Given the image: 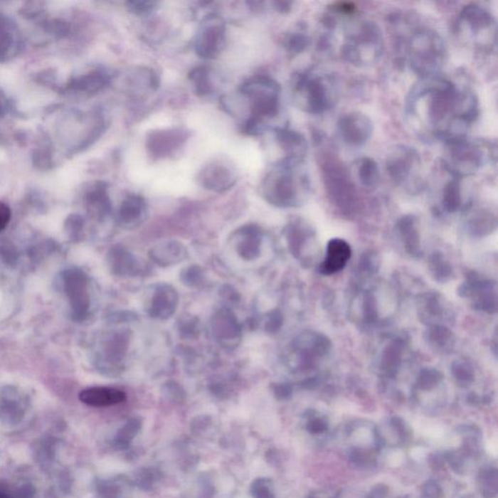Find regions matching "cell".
<instances>
[{
	"mask_svg": "<svg viewBox=\"0 0 498 498\" xmlns=\"http://www.w3.org/2000/svg\"><path fill=\"white\" fill-rule=\"evenodd\" d=\"M340 47L341 57L356 68H370L380 62L385 53V38L377 23L367 18L346 21Z\"/></svg>",
	"mask_w": 498,
	"mask_h": 498,
	"instance_id": "obj_4",
	"label": "cell"
},
{
	"mask_svg": "<svg viewBox=\"0 0 498 498\" xmlns=\"http://www.w3.org/2000/svg\"><path fill=\"white\" fill-rule=\"evenodd\" d=\"M250 494L253 498H275L271 479L261 477L253 481Z\"/></svg>",
	"mask_w": 498,
	"mask_h": 498,
	"instance_id": "obj_45",
	"label": "cell"
},
{
	"mask_svg": "<svg viewBox=\"0 0 498 498\" xmlns=\"http://www.w3.org/2000/svg\"><path fill=\"white\" fill-rule=\"evenodd\" d=\"M274 4L275 9L280 13L290 12L291 10V6H292V4H291V2L277 1L275 2Z\"/></svg>",
	"mask_w": 498,
	"mask_h": 498,
	"instance_id": "obj_55",
	"label": "cell"
},
{
	"mask_svg": "<svg viewBox=\"0 0 498 498\" xmlns=\"http://www.w3.org/2000/svg\"><path fill=\"white\" fill-rule=\"evenodd\" d=\"M286 238H287L291 253L296 257H299L302 254L304 245L312 238V228L304 220H293L286 228Z\"/></svg>",
	"mask_w": 498,
	"mask_h": 498,
	"instance_id": "obj_31",
	"label": "cell"
},
{
	"mask_svg": "<svg viewBox=\"0 0 498 498\" xmlns=\"http://www.w3.org/2000/svg\"><path fill=\"white\" fill-rule=\"evenodd\" d=\"M460 295L473 298L474 307L487 312H495L497 308V290L492 280H482L472 275L460 287Z\"/></svg>",
	"mask_w": 498,
	"mask_h": 498,
	"instance_id": "obj_15",
	"label": "cell"
},
{
	"mask_svg": "<svg viewBox=\"0 0 498 498\" xmlns=\"http://www.w3.org/2000/svg\"><path fill=\"white\" fill-rule=\"evenodd\" d=\"M240 92L248 97L250 110V116L243 124V131L250 136L260 134L265 129L266 121L279 115L280 84L269 76H254L243 84Z\"/></svg>",
	"mask_w": 498,
	"mask_h": 498,
	"instance_id": "obj_5",
	"label": "cell"
},
{
	"mask_svg": "<svg viewBox=\"0 0 498 498\" xmlns=\"http://www.w3.org/2000/svg\"><path fill=\"white\" fill-rule=\"evenodd\" d=\"M397 41L405 60L420 79L438 75L446 65L447 45L443 37L433 28H414L409 34H405V37H398Z\"/></svg>",
	"mask_w": 498,
	"mask_h": 498,
	"instance_id": "obj_3",
	"label": "cell"
},
{
	"mask_svg": "<svg viewBox=\"0 0 498 498\" xmlns=\"http://www.w3.org/2000/svg\"><path fill=\"white\" fill-rule=\"evenodd\" d=\"M429 271L434 279L439 282H446L451 279L452 269L449 261L446 260L443 253H434L429 259Z\"/></svg>",
	"mask_w": 498,
	"mask_h": 498,
	"instance_id": "obj_40",
	"label": "cell"
},
{
	"mask_svg": "<svg viewBox=\"0 0 498 498\" xmlns=\"http://www.w3.org/2000/svg\"><path fill=\"white\" fill-rule=\"evenodd\" d=\"M184 139V132L168 131L153 134L150 139H148V142H149L151 153L161 157L176 149Z\"/></svg>",
	"mask_w": 498,
	"mask_h": 498,
	"instance_id": "obj_30",
	"label": "cell"
},
{
	"mask_svg": "<svg viewBox=\"0 0 498 498\" xmlns=\"http://www.w3.org/2000/svg\"><path fill=\"white\" fill-rule=\"evenodd\" d=\"M11 219V211L4 203H0V232L4 231Z\"/></svg>",
	"mask_w": 498,
	"mask_h": 498,
	"instance_id": "obj_53",
	"label": "cell"
},
{
	"mask_svg": "<svg viewBox=\"0 0 498 498\" xmlns=\"http://www.w3.org/2000/svg\"><path fill=\"white\" fill-rule=\"evenodd\" d=\"M272 391H274L275 397L280 400H285L290 398L291 394H292V388L290 385H286V383H277L272 386Z\"/></svg>",
	"mask_w": 498,
	"mask_h": 498,
	"instance_id": "obj_52",
	"label": "cell"
},
{
	"mask_svg": "<svg viewBox=\"0 0 498 498\" xmlns=\"http://www.w3.org/2000/svg\"><path fill=\"white\" fill-rule=\"evenodd\" d=\"M495 148L489 143L463 139L446 143L443 156L445 169L452 176L465 179L475 176L492 159H495Z\"/></svg>",
	"mask_w": 498,
	"mask_h": 498,
	"instance_id": "obj_8",
	"label": "cell"
},
{
	"mask_svg": "<svg viewBox=\"0 0 498 498\" xmlns=\"http://www.w3.org/2000/svg\"><path fill=\"white\" fill-rule=\"evenodd\" d=\"M294 100L304 112L319 115L329 111L337 100L335 81L317 70L297 73L292 79Z\"/></svg>",
	"mask_w": 498,
	"mask_h": 498,
	"instance_id": "obj_7",
	"label": "cell"
},
{
	"mask_svg": "<svg viewBox=\"0 0 498 498\" xmlns=\"http://www.w3.org/2000/svg\"><path fill=\"white\" fill-rule=\"evenodd\" d=\"M458 38L481 54H489L497 45V23L494 14L483 5L462 8L455 22Z\"/></svg>",
	"mask_w": 498,
	"mask_h": 498,
	"instance_id": "obj_6",
	"label": "cell"
},
{
	"mask_svg": "<svg viewBox=\"0 0 498 498\" xmlns=\"http://www.w3.org/2000/svg\"><path fill=\"white\" fill-rule=\"evenodd\" d=\"M356 176L365 188H374L380 184L381 171L377 161L370 157H363L356 164Z\"/></svg>",
	"mask_w": 498,
	"mask_h": 498,
	"instance_id": "obj_35",
	"label": "cell"
},
{
	"mask_svg": "<svg viewBox=\"0 0 498 498\" xmlns=\"http://www.w3.org/2000/svg\"><path fill=\"white\" fill-rule=\"evenodd\" d=\"M163 478V474L156 467H142L134 473L132 483L142 491H151Z\"/></svg>",
	"mask_w": 498,
	"mask_h": 498,
	"instance_id": "obj_39",
	"label": "cell"
},
{
	"mask_svg": "<svg viewBox=\"0 0 498 498\" xmlns=\"http://www.w3.org/2000/svg\"><path fill=\"white\" fill-rule=\"evenodd\" d=\"M164 394L166 398H169L172 402H182L185 399V392L184 388L174 383V381H169L163 388Z\"/></svg>",
	"mask_w": 498,
	"mask_h": 498,
	"instance_id": "obj_49",
	"label": "cell"
},
{
	"mask_svg": "<svg viewBox=\"0 0 498 498\" xmlns=\"http://www.w3.org/2000/svg\"><path fill=\"white\" fill-rule=\"evenodd\" d=\"M79 399L87 406L105 408L114 406L126 401L127 396L118 388L107 386H92L79 393Z\"/></svg>",
	"mask_w": 498,
	"mask_h": 498,
	"instance_id": "obj_24",
	"label": "cell"
},
{
	"mask_svg": "<svg viewBox=\"0 0 498 498\" xmlns=\"http://www.w3.org/2000/svg\"><path fill=\"white\" fill-rule=\"evenodd\" d=\"M282 323L283 317L282 312L279 309H275V311L267 314L265 329H266L267 333H277L282 328Z\"/></svg>",
	"mask_w": 498,
	"mask_h": 498,
	"instance_id": "obj_50",
	"label": "cell"
},
{
	"mask_svg": "<svg viewBox=\"0 0 498 498\" xmlns=\"http://www.w3.org/2000/svg\"><path fill=\"white\" fill-rule=\"evenodd\" d=\"M198 182L206 189L222 193L231 189L237 182V171L229 163L214 161L198 174Z\"/></svg>",
	"mask_w": 498,
	"mask_h": 498,
	"instance_id": "obj_17",
	"label": "cell"
},
{
	"mask_svg": "<svg viewBox=\"0 0 498 498\" xmlns=\"http://www.w3.org/2000/svg\"><path fill=\"white\" fill-rule=\"evenodd\" d=\"M452 374L460 385L465 386L472 383L475 376L472 365L465 360H457L452 363Z\"/></svg>",
	"mask_w": 498,
	"mask_h": 498,
	"instance_id": "obj_43",
	"label": "cell"
},
{
	"mask_svg": "<svg viewBox=\"0 0 498 498\" xmlns=\"http://www.w3.org/2000/svg\"><path fill=\"white\" fill-rule=\"evenodd\" d=\"M156 5L157 4L154 1H143V0L127 2L129 11L139 16L149 14L155 9Z\"/></svg>",
	"mask_w": 498,
	"mask_h": 498,
	"instance_id": "obj_48",
	"label": "cell"
},
{
	"mask_svg": "<svg viewBox=\"0 0 498 498\" xmlns=\"http://www.w3.org/2000/svg\"><path fill=\"white\" fill-rule=\"evenodd\" d=\"M311 45V38L304 26L288 33L283 38V46L291 55H299L306 51Z\"/></svg>",
	"mask_w": 498,
	"mask_h": 498,
	"instance_id": "obj_37",
	"label": "cell"
},
{
	"mask_svg": "<svg viewBox=\"0 0 498 498\" xmlns=\"http://www.w3.org/2000/svg\"><path fill=\"white\" fill-rule=\"evenodd\" d=\"M0 498H17L15 489L7 481L0 480Z\"/></svg>",
	"mask_w": 498,
	"mask_h": 498,
	"instance_id": "obj_54",
	"label": "cell"
},
{
	"mask_svg": "<svg viewBox=\"0 0 498 498\" xmlns=\"http://www.w3.org/2000/svg\"><path fill=\"white\" fill-rule=\"evenodd\" d=\"M497 216L487 208H477L469 213L466 227L473 237H484L497 229Z\"/></svg>",
	"mask_w": 498,
	"mask_h": 498,
	"instance_id": "obj_29",
	"label": "cell"
},
{
	"mask_svg": "<svg viewBox=\"0 0 498 498\" xmlns=\"http://www.w3.org/2000/svg\"><path fill=\"white\" fill-rule=\"evenodd\" d=\"M426 340L431 346L437 349L445 351L451 348L454 344V335L451 330L441 324L431 325L426 331Z\"/></svg>",
	"mask_w": 498,
	"mask_h": 498,
	"instance_id": "obj_38",
	"label": "cell"
},
{
	"mask_svg": "<svg viewBox=\"0 0 498 498\" xmlns=\"http://www.w3.org/2000/svg\"><path fill=\"white\" fill-rule=\"evenodd\" d=\"M211 329L217 343L225 349H235L242 341V328L230 309H222L216 312L211 320Z\"/></svg>",
	"mask_w": 498,
	"mask_h": 498,
	"instance_id": "obj_16",
	"label": "cell"
},
{
	"mask_svg": "<svg viewBox=\"0 0 498 498\" xmlns=\"http://www.w3.org/2000/svg\"><path fill=\"white\" fill-rule=\"evenodd\" d=\"M148 206L140 195L131 194L124 198L118 211V223L126 230L139 228L147 220Z\"/></svg>",
	"mask_w": 498,
	"mask_h": 498,
	"instance_id": "obj_20",
	"label": "cell"
},
{
	"mask_svg": "<svg viewBox=\"0 0 498 498\" xmlns=\"http://www.w3.org/2000/svg\"><path fill=\"white\" fill-rule=\"evenodd\" d=\"M180 323L179 331L184 336L186 337H193L194 334L198 333L197 323L198 320L193 319V317H189V319L182 320Z\"/></svg>",
	"mask_w": 498,
	"mask_h": 498,
	"instance_id": "obj_51",
	"label": "cell"
},
{
	"mask_svg": "<svg viewBox=\"0 0 498 498\" xmlns=\"http://www.w3.org/2000/svg\"><path fill=\"white\" fill-rule=\"evenodd\" d=\"M226 45V26L221 18L209 15L205 18L197 37L195 39V50L198 55L206 60L216 59Z\"/></svg>",
	"mask_w": 498,
	"mask_h": 498,
	"instance_id": "obj_12",
	"label": "cell"
},
{
	"mask_svg": "<svg viewBox=\"0 0 498 498\" xmlns=\"http://www.w3.org/2000/svg\"><path fill=\"white\" fill-rule=\"evenodd\" d=\"M180 280L189 287H198L205 282V274L202 267L192 265L185 267L180 275Z\"/></svg>",
	"mask_w": 498,
	"mask_h": 498,
	"instance_id": "obj_44",
	"label": "cell"
},
{
	"mask_svg": "<svg viewBox=\"0 0 498 498\" xmlns=\"http://www.w3.org/2000/svg\"><path fill=\"white\" fill-rule=\"evenodd\" d=\"M275 137L285 153V159L304 161L308 154V142L301 132L288 128L275 129Z\"/></svg>",
	"mask_w": 498,
	"mask_h": 498,
	"instance_id": "obj_23",
	"label": "cell"
},
{
	"mask_svg": "<svg viewBox=\"0 0 498 498\" xmlns=\"http://www.w3.org/2000/svg\"><path fill=\"white\" fill-rule=\"evenodd\" d=\"M149 257L158 266L171 267L184 262L188 257V250L179 240H165L149 249Z\"/></svg>",
	"mask_w": 498,
	"mask_h": 498,
	"instance_id": "obj_22",
	"label": "cell"
},
{
	"mask_svg": "<svg viewBox=\"0 0 498 498\" xmlns=\"http://www.w3.org/2000/svg\"><path fill=\"white\" fill-rule=\"evenodd\" d=\"M478 114L472 90L438 75L420 79L405 100L408 126L426 142L466 137Z\"/></svg>",
	"mask_w": 498,
	"mask_h": 498,
	"instance_id": "obj_1",
	"label": "cell"
},
{
	"mask_svg": "<svg viewBox=\"0 0 498 498\" xmlns=\"http://www.w3.org/2000/svg\"><path fill=\"white\" fill-rule=\"evenodd\" d=\"M442 380V374L437 369L426 368L420 371L418 383L420 388L429 389L435 386Z\"/></svg>",
	"mask_w": 498,
	"mask_h": 498,
	"instance_id": "obj_47",
	"label": "cell"
},
{
	"mask_svg": "<svg viewBox=\"0 0 498 498\" xmlns=\"http://www.w3.org/2000/svg\"><path fill=\"white\" fill-rule=\"evenodd\" d=\"M396 232L408 253L417 255L420 250V233L418 219L414 216H405L398 220Z\"/></svg>",
	"mask_w": 498,
	"mask_h": 498,
	"instance_id": "obj_28",
	"label": "cell"
},
{
	"mask_svg": "<svg viewBox=\"0 0 498 498\" xmlns=\"http://www.w3.org/2000/svg\"><path fill=\"white\" fill-rule=\"evenodd\" d=\"M294 349L302 361L314 362V359L329 354L331 343L327 336L314 331L300 334L294 341Z\"/></svg>",
	"mask_w": 498,
	"mask_h": 498,
	"instance_id": "obj_19",
	"label": "cell"
},
{
	"mask_svg": "<svg viewBox=\"0 0 498 498\" xmlns=\"http://www.w3.org/2000/svg\"><path fill=\"white\" fill-rule=\"evenodd\" d=\"M322 179L330 202L346 216H351L359 205V193L349 171L336 159L323 161Z\"/></svg>",
	"mask_w": 498,
	"mask_h": 498,
	"instance_id": "obj_9",
	"label": "cell"
},
{
	"mask_svg": "<svg viewBox=\"0 0 498 498\" xmlns=\"http://www.w3.org/2000/svg\"><path fill=\"white\" fill-rule=\"evenodd\" d=\"M94 487L95 498H131L134 486L129 477L115 475L97 479Z\"/></svg>",
	"mask_w": 498,
	"mask_h": 498,
	"instance_id": "obj_26",
	"label": "cell"
},
{
	"mask_svg": "<svg viewBox=\"0 0 498 498\" xmlns=\"http://www.w3.org/2000/svg\"><path fill=\"white\" fill-rule=\"evenodd\" d=\"M92 200V208H94L95 216L97 217L107 216L110 213V201L107 197L105 189L99 190L94 194Z\"/></svg>",
	"mask_w": 498,
	"mask_h": 498,
	"instance_id": "obj_46",
	"label": "cell"
},
{
	"mask_svg": "<svg viewBox=\"0 0 498 498\" xmlns=\"http://www.w3.org/2000/svg\"><path fill=\"white\" fill-rule=\"evenodd\" d=\"M142 421L140 418L136 417L129 418L115 434L113 438V446L122 451L129 449L132 442L142 430Z\"/></svg>",
	"mask_w": 498,
	"mask_h": 498,
	"instance_id": "obj_36",
	"label": "cell"
},
{
	"mask_svg": "<svg viewBox=\"0 0 498 498\" xmlns=\"http://www.w3.org/2000/svg\"><path fill=\"white\" fill-rule=\"evenodd\" d=\"M179 293L171 285H158L153 290L147 312L153 319H169L179 306Z\"/></svg>",
	"mask_w": 498,
	"mask_h": 498,
	"instance_id": "obj_18",
	"label": "cell"
},
{
	"mask_svg": "<svg viewBox=\"0 0 498 498\" xmlns=\"http://www.w3.org/2000/svg\"><path fill=\"white\" fill-rule=\"evenodd\" d=\"M209 73L211 70L206 66H198L190 71V81L194 85L195 91L198 95H208L213 92Z\"/></svg>",
	"mask_w": 498,
	"mask_h": 498,
	"instance_id": "obj_41",
	"label": "cell"
},
{
	"mask_svg": "<svg viewBox=\"0 0 498 498\" xmlns=\"http://www.w3.org/2000/svg\"><path fill=\"white\" fill-rule=\"evenodd\" d=\"M386 171L393 184L410 193L423 187V161L418 151L409 145L400 144L389 150Z\"/></svg>",
	"mask_w": 498,
	"mask_h": 498,
	"instance_id": "obj_10",
	"label": "cell"
},
{
	"mask_svg": "<svg viewBox=\"0 0 498 498\" xmlns=\"http://www.w3.org/2000/svg\"><path fill=\"white\" fill-rule=\"evenodd\" d=\"M31 409L28 394L14 386L0 389V423L6 428H16L25 420Z\"/></svg>",
	"mask_w": 498,
	"mask_h": 498,
	"instance_id": "obj_13",
	"label": "cell"
},
{
	"mask_svg": "<svg viewBox=\"0 0 498 498\" xmlns=\"http://www.w3.org/2000/svg\"><path fill=\"white\" fill-rule=\"evenodd\" d=\"M462 179L452 176L442 191V206L447 213H455L462 206Z\"/></svg>",
	"mask_w": 498,
	"mask_h": 498,
	"instance_id": "obj_34",
	"label": "cell"
},
{
	"mask_svg": "<svg viewBox=\"0 0 498 498\" xmlns=\"http://www.w3.org/2000/svg\"><path fill=\"white\" fill-rule=\"evenodd\" d=\"M351 258V248L348 242L340 238H334L327 243V253L319 267L322 275L337 274L346 266Z\"/></svg>",
	"mask_w": 498,
	"mask_h": 498,
	"instance_id": "obj_21",
	"label": "cell"
},
{
	"mask_svg": "<svg viewBox=\"0 0 498 498\" xmlns=\"http://www.w3.org/2000/svg\"><path fill=\"white\" fill-rule=\"evenodd\" d=\"M62 280L73 319L82 322L88 317L91 307L88 277L78 267H70L63 272Z\"/></svg>",
	"mask_w": 498,
	"mask_h": 498,
	"instance_id": "obj_11",
	"label": "cell"
},
{
	"mask_svg": "<svg viewBox=\"0 0 498 498\" xmlns=\"http://www.w3.org/2000/svg\"><path fill=\"white\" fill-rule=\"evenodd\" d=\"M262 232L256 225H246L237 231V253L246 261H253L261 254Z\"/></svg>",
	"mask_w": 498,
	"mask_h": 498,
	"instance_id": "obj_27",
	"label": "cell"
},
{
	"mask_svg": "<svg viewBox=\"0 0 498 498\" xmlns=\"http://www.w3.org/2000/svg\"><path fill=\"white\" fill-rule=\"evenodd\" d=\"M400 344H389L381 356V368L386 374H396L402 359V349Z\"/></svg>",
	"mask_w": 498,
	"mask_h": 498,
	"instance_id": "obj_42",
	"label": "cell"
},
{
	"mask_svg": "<svg viewBox=\"0 0 498 498\" xmlns=\"http://www.w3.org/2000/svg\"><path fill=\"white\" fill-rule=\"evenodd\" d=\"M108 267L118 277H134L142 271L137 257L122 245L110 248L107 254Z\"/></svg>",
	"mask_w": 498,
	"mask_h": 498,
	"instance_id": "obj_25",
	"label": "cell"
},
{
	"mask_svg": "<svg viewBox=\"0 0 498 498\" xmlns=\"http://www.w3.org/2000/svg\"><path fill=\"white\" fill-rule=\"evenodd\" d=\"M312 184L304 161L283 158L267 172L261 185L265 200L277 208H298L308 201Z\"/></svg>",
	"mask_w": 498,
	"mask_h": 498,
	"instance_id": "obj_2",
	"label": "cell"
},
{
	"mask_svg": "<svg viewBox=\"0 0 498 498\" xmlns=\"http://www.w3.org/2000/svg\"><path fill=\"white\" fill-rule=\"evenodd\" d=\"M339 137L349 147H364L372 137L374 124L366 114L351 111L344 114L337 124Z\"/></svg>",
	"mask_w": 498,
	"mask_h": 498,
	"instance_id": "obj_14",
	"label": "cell"
},
{
	"mask_svg": "<svg viewBox=\"0 0 498 498\" xmlns=\"http://www.w3.org/2000/svg\"><path fill=\"white\" fill-rule=\"evenodd\" d=\"M418 314L423 322L439 324L440 319H443L445 314L442 299L435 293L425 294L421 297L418 304Z\"/></svg>",
	"mask_w": 498,
	"mask_h": 498,
	"instance_id": "obj_32",
	"label": "cell"
},
{
	"mask_svg": "<svg viewBox=\"0 0 498 498\" xmlns=\"http://www.w3.org/2000/svg\"><path fill=\"white\" fill-rule=\"evenodd\" d=\"M59 440L52 435H45L37 440L33 445V451L36 462L42 468L48 469L54 465L57 460Z\"/></svg>",
	"mask_w": 498,
	"mask_h": 498,
	"instance_id": "obj_33",
	"label": "cell"
}]
</instances>
